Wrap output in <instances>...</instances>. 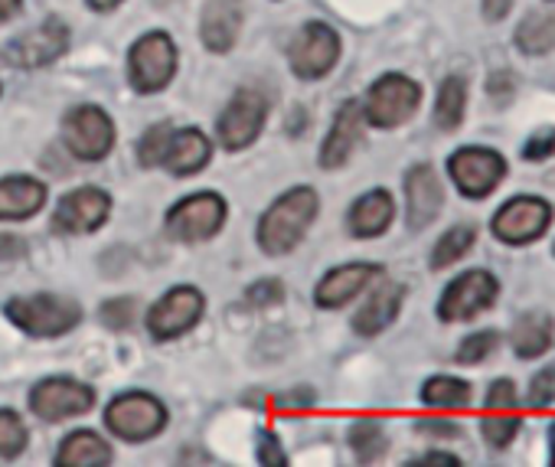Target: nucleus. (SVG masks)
I'll return each mask as SVG.
<instances>
[{"label": "nucleus", "mask_w": 555, "mask_h": 467, "mask_svg": "<svg viewBox=\"0 0 555 467\" xmlns=\"http://www.w3.org/2000/svg\"><path fill=\"white\" fill-rule=\"evenodd\" d=\"M318 216H321V196L314 186L285 190L258 219V229H255L258 249L274 259L295 252L305 243L311 225L318 222Z\"/></svg>", "instance_id": "obj_1"}, {"label": "nucleus", "mask_w": 555, "mask_h": 467, "mask_svg": "<svg viewBox=\"0 0 555 467\" xmlns=\"http://www.w3.org/2000/svg\"><path fill=\"white\" fill-rule=\"evenodd\" d=\"M4 314L17 330L40 337V340L63 337L82 324V304L76 298L50 295V291L30 295V298H11L4 304Z\"/></svg>", "instance_id": "obj_2"}, {"label": "nucleus", "mask_w": 555, "mask_h": 467, "mask_svg": "<svg viewBox=\"0 0 555 467\" xmlns=\"http://www.w3.org/2000/svg\"><path fill=\"white\" fill-rule=\"evenodd\" d=\"M225 216H229L225 199L212 190H199V193L177 199L167 209L164 229L173 243L199 246V243H209L212 236H219V229L225 225Z\"/></svg>", "instance_id": "obj_3"}, {"label": "nucleus", "mask_w": 555, "mask_h": 467, "mask_svg": "<svg viewBox=\"0 0 555 467\" xmlns=\"http://www.w3.org/2000/svg\"><path fill=\"white\" fill-rule=\"evenodd\" d=\"M167 421H170L167 405L157 395L141 392V389L115 395L105 408V428L128 444H141V441L164 434Z\"/></svg>", "instance_id": "obj_4"}, {"label": "nucleus", "mask_w": 555, "mask_h": 467, "mask_svg": "<svg viewBox=\"0 0 555 467\" xmlns=\"http://www.w3.org/2000/svg\"><path fill=\"white\" fill-rule=\"evenodd\" d=\"M177 76V43L164 30H151L134 40L128 53V82L138 95L164 92Z\"/></svg>", "instance_id": "obj_5"}, {"label": "nucleus", "mask_w": 555, "mask_h": 467, "mask_svg": "<svg viewBox=\"0 0 555 467\" xmlns=\"http://www.w3.org/2000/svg\"><path fill=\"white\" fill-rule=\"evenodd\" d=\"M118 141L115 121L99 105H73L63 115V144L76 160L99 164L112 154Z\"/></svg>", "instance_id": "obj_6"}, {"label": "nucleus", "mask_w": 555, "mask_h": 467, "mask_svg": "<svg viewBox=\"0 0 555 467\" xmlns=\"http://www.w3.org/2000/svg\"><path fill=\"white\" fill-rule=\"evenodd\" d=\"M360 105H363L366 125L389 131V128L405 125L418 112V105H422V86L415 79L402 76V73H386V76H379L370 86L366 102H360Z\"/></svg>", "instance_id": "obj_7"}, {"label": "nucleus", "mask_w": 555, "mask_h": 467, "mask_svg": "<svg viewBox=\"0 0 555 467\" xmlns=\"http://www.w3.org/2000/svg\"><path fill=\"white\" fill-rule=\"evenodd\" d=\"M340 53H344L340 34L324 21H308L298 30V37L292 40L288 66L298 79L314 82V79H324L334 73V66L340 63Z\"/></svg>", "instance_id": "obj_8"}, {"label": "nucleus", "mask_w": 555, "mask_h": 467, "mask_svg": "<svg viewBox=\"0 0 555 467\" xmlns=\"http://www.w3.org/2000/svg\"><path fill=\"white\" fill-rule=\"evenodd\" d=\"M206 311V298L199 288L193 285H173L170 291L160 295V301L151 304L147 311V334L157 340V343H167V340H177L183 334H190L199 317Z\"/></svg>", "instance_id": "obj_9"}, {"label": "nucleus", "mask_w": 555, "mask_h": 467, "mask_svg": "<svg viewBox=\"0 0 555 467\" xmlns=\"http://www.w3.org/2000/svg\"><path fill=\"white\" fill-rule=\"evenodd\" d=\"M264 125H268V99L258 89H238L225 102L216 121V141L225 151H245L258 141Z\"/></svg>", "instance_id": "obj_10"}, {"label": "nucleus", "mask_w": 555, "mask_h": 467, "mask_svg": "<svg viewBox=\"0 0 555 467\" xmlns=\"http://www.w3.org/2000/svg\"><path fill=\"white\" fill-rule=\"evenodd\" d=\"M500 295V282L493 278V272L487 269H470L464 275H457L438 301V317L444 324H464L474 321L477 314L490 311L496 304Z\"/></svg>", "instance_id": "obj_11"}, {"label": "nucleus", "mask_w": 555, "mask_h": 467, "mask_svg": "<svg viewBox=\"0 0 555 467\" xmlns=\"http://www.w3.org/2000/svg\"><path fill=\"white\" fill-rule=\"evenodd\" d=\"M548 225L552 206L542 196H513L493 212L490 232L506 246H529L545 236Z\"/></svg>", "instance_id": "obj_12"}, {"label": "nucleus", "mask_w": 555, "mask_h": 467, "mask_svg": "<svg viewBox=\"0 0 555 467\" xmlns=\"http://www.w3.org/2000/svg\"><path fill=\"white\" fill-rule=\"evenodd\" d=\"M95 405V389L73 376H47L30 389V408L43 421H69Z\"/></svg>", "instance_id": "obj_13"}, {"label": "nucleus", "mask_w": 555, "mask_h": 467, "mask_svg": "<svg viewBox=\"0 0 555 467\" xmlns=\"http://www.w3.org/2000/svg\"><path fill=\"white\" fill-rule=\"evenodd\" d=\"M448 173L467 199H483L506 177V157L493 147H461L448 157Z\"/></svg>", "instance_id": "obj_14"}, {"label": "nucleus", "mask_w": 555, "mask_h": 467, "mask_svg": "<svg viewBox=\"0 0 555 467\" xmlns=\"http://www.w3.org/2000/svg\"><path fill=\"white\" fill-rule=\"evenodd\" d=\"M69 27L63 17H47L43 24H37L34 30L14 37L4 50L8 63L17 66V69H47L53 66L56 60L66 56L69 50Z\"/></svg>", "instance_id": "obj_15"}, {"label": "nucleus", "mask_w": 555, "mask_h": 467, "mask_svg": "<svg viewBox=\"0 0 555 467\" xmlns=\"http://www.w3.org/2000/svg\"><path fill=\"white\" fill-rule=\"evenodd\" d=\"M112 216V196L102 186H79L69 190L53 212V229L66 236H92Z\"/></svg>", "instance_id": "obj_16"}, {"label": "nucleus", "mask_w": 555, "mask_h": 467, "mask_svg": "<svg viewBox=\"0 0 555 467\" xmlns=\"http://www.w3.org/2000/svg\"><path fill=\"white\" fill-rule=\"evenodd\" d=\"M379 265L376 262H347V265H337L331 269L318 288H314V304L324 308V311H337L344 304H350L353 298H360L376 278H379Z\"/></svg>", "instance_id": "obj_17"}, {"label": "nucleus", "mask_w": 555, "mask_h": 467, "mask_svg": "<svg viewBox=\"0 0 555 467\" xmlns=\"http://www.w3.org/2000/svg\"><path fill=\"white\" fill-rule=\"evenodd\" d=\"M444 206V190L431 164H415L405 173V222L412 232L428 229Z\"/></svg>", "instance_id": "obj_18"}, {"label": "nucleus", "mask_w": 555, "mask_h": 467, "mask_svg": "<svg viewBox=\"0 0 555 467\" xmlns=\"http://www.w3.org/2000/svg\"><path fill=\"white\" fill-rule=\"evenodd\" d=\"M363 125H366V118H363V105L357 99H350V102H344L337 108L334 125H331V131H327V138L321 144V167L324 170L347 167L357 144L363 141Z\"/></svg>", "instance_id": "obj_19"}, {"label": "nucleus", "mask_w": 555, "mask_h": 467, "mask_svg": "<svg viewBox=\"0 0 555 467\" xmlns=\"http://www.w3.org/2000/svg\"><path fill=\"white\" fill-rule=\"evenodd\" d=\"M209 160H212V141L206 138V131L180 128V131H170V138H167V144L160 151L157 167L170 170L173 177H193Z\"/></svg>", "instance_id": "obj_20"}, {"label": "nucleus", "mask_w": 555, "mask_h": 467, "mask_svg": "<svg viewBox=\"0 0 555 467\" xmlns=\"http://www.w3.org/2000/svg\"><path fill=\"white\" fill-rule=\"evenodd\" d=\"M392 219H396V199L389 190L376 186V190H366L360 199H353L347 212V229L353 239H379L392 225Z\"/></svg>", "instance_id": "obj_21"}, {"label": "nucleus", "mask_w": 555, "mask_h": 467, "mask_svg": "<svg viewBox=\"0 0 555 467\" xmlns=\"http://www.w3.org/2000/svg\"><path fill=\"white\" fill-rule=\"evenodd\" d=\"M47 206V183L27 173H14L0 180V222L34 219Z\"/></svg>", "instance_id": "obj_22"}, {"label": "nucleus", "mask_w": 555, "mask_h": 467, "mask_svg": "<svg viewBox=\"0 0 555 467\" xmlns=\"http://www.w3.org/2000/svg\"><path fill=\"white\" fill-rule=\"evenodd\" d=\"M402 304H405V285H399V282L379 285V288L366 298V304L357 311L353 330H357L360 337H379L383 330H389V327L396 324Z\"/></svg>", "instance_id": "obj_23"}, {"label": "nucleus", "mask_w": 555, "mask_h": 467, "mask_svg": "<svg viewBox=\"0 0 555 467\" xmlns=\"http://www.w3.org/2000/svg\"><path fill=\"white\" fill-rule=\"evenodd\" d=\"M242 34V11L235 0H209L203 21H199V37L209 53H229L238 43Z\"/></svg>", "instance_id": "obj_24"}, {"label": "nucleus", "mask_w": 555, "mask_h": 467, "mask_svg": "<svg viewBox=\"0 0 555 467\" xmlns=\"http://www.w3.org/2000/svg\"><path fill=\"white\" fill-rule=\"evenodd\" d=\"M112 454H115L112 444L99 431L79 428V431L63 438V444L56 447L53 460L60 467H105V464H112Z\"/></svg>", "instance_id": "obj_25"}, {"label": "nucleus", "mask_w": 555, "mask_h": 467, "mask_svg": "<svg viewBox=\"0 0 555 467\" xmlns=\"http://www.w3.org/2000/svg\"><path fill=\"white\" fill-rule=\"evenodd\" d=\"M552 334H555V324H552L548 311H526L516 317V324L509 330V343L519 360H535L548 350Z\"/></svg>", "instance_id": "obj_26"}, {"label": "nucleus", "mask_w": 555, "mask_h": 467, "mask_svg": "<svg viewBox=\"0 0 555 467\" xmlns=\"http://www.w3.org/2000/svg\"><path fill=\"white\" fill-rule=\"evenodd\" d=\"M516 47L526 56H545L555 50V11H532L516 27Z\"/></svg>", "instance_id": "obj_27"}, {"label": "nucleus", "mask_w": 555, "mask_h": 467, "mask_svg": "<svg viewBox=\"0 0 555 467\" xmlns=\"http://www.w3.org/2000/svg\"><path fill=\"white\" fill-rule=\"evenodd\" d=\"M347 441L360 464H376L389 451V434L379 418H357L347 431Z\"/></svg>", "instance_id": "obj_28"}, {"label": "nucleus", "mask_w": 555, "mask_h": 467, "mask_svg": "<svg viewBox=\"0 0 555 467\" xmlns=\"http://www.w3.org/2000/svg\"><path fill=\"white\" fill-rule=\"evenodd\" d=\"M464 108H467V82L461 76H448L435 99V125L441 131H457L464 121Z\"/></svg>", "instance_id": "obj_29"}, {"label": "nucleus", "mask_w": 555, "mask_h": 467, "mask_svg": "<svg viewBox=\"0 0 555 467\" xmlns=\"http://www.w3.org/2000/svg\"><path fill=\"white\" fill-rule=\"evenodd\" d=\"M422 402L428 408H441V412L464 408V405H470V382H464L457 376H431L422 386Z\"/></svg>", "instance_id": "obj_30"}, {"label": "nucleus", "mask_w": 555, "mask_h": 467, "mask_svg": "<svg viewBox=\"0 0 555 467\" xmlns=\"http://www.w3.org/2000/svg\"><path fill=\"white\" fill-rule=\"evenodd\" d=\"M474 239H477V232H474V225H451L444 236L435 243V249H431V259H428V265H431V272H444V269H451L454 262H461L467 252H470V246H474Z\"/></svg>", "instance_id": "obj_31"}, {"label": "nucleus", "mask_w": 555, "mask_h": 467, "mask_svg": "<svg viewBox=\"0 0 555 467\" xmlns=\"http://www.w3.org/2000/svg\"><path fill=\"white\" fill-rule=\"evenodd\" d=\"M30 444V428L14 408H0V457H21Z\"/></svg>", "instance_id": "obj_32"}, {"label": "nucleus", "mask_w": 555, "mask_h": 467, "mask_svg": "<svg viewBox=\"0 0 555 467\" xmlns=\"http://www.w3.org/2000/svg\"><path fill=\"white\" fill-rule=\"evenodd\" d=\"M519 415L516 412H487L480 421V431L487 438L490 447H506L516 434H519Z\"/></svg>", "instance_id": "obj_33"}, {"label": "nucleus", "mask_w": 555, "mask_h": 467, "mask_svg": "<svg viewBox=\"0 0 555 467\" xmlns=\"http://www.w3.org/2000/svg\"><path fill=\"white\" fill-rule=\"evenodd\" d=\"M496 343H500V334L496 330H477V334H470V337L461 340L454 360L461 366H477V363H483L496 350Z\"/></svg>", "instance_id": "obj_34"}, {"label": "nucleus", "mask_w": 555, "mask_h": 467, "mask_svg": "<svg viewBox=\"0 0 555 467\" xmlns=\"http://www.w3.org/2000/svg\"><path fill=\"white\" fill-rule=\"evenodd\" d=\"M99 317L108 330H128L138 321V298H108L99 308Z\"/></svg>", "instance_id": "obj_35"}, {"label": "nucleus", "mask_w": 555, "mask_h": 467, "mask_svg": "<svg viewBox=\"0 0 555 467\" xmlns=\"http://www.w3.org/2000/svg\"><path fill=\"white\" fill-rule=\"evenodd\" d=\"M285 301V285L278 278H258L245 288V304L255 308V311H264V308H274Z\"/></svg>", "instance_id": "obj_36"}, {"label": "nucleus", "mask_w": 555, "mask_h": 467, "mask_svg": "<svg viewBox=\"0 0 555 467\" xmlns=\"http://www.w3.org/2000/svg\"><path fill=\"white\" fill-rule=\"evenodd\" d=\"M170 131H173L170 125H154V128H147L141 134V141H138V160H141V167H157L160 151H164V144L170 138Z\"/></svg>", "instance_id": "obj_37"}, {"label": "nucleus", "mask_w": 555, "mask_h": 467, "mask_svg": "<svg viewBox=\"0 0 555 467\" xmlns=\"http://www.w3.org/2000/svg\"><path fill=\"white\" fill-rule=\"evenodd\" d=\"M532 408H548L555 402V366H545L542 373L532 376L529 382V399H526Z\"/></svg>", "instance_id": "obj_38"}, {"label": "nucleus", "mask_w": 555, "mask_h": 467, "mask_svg": "<svg viewBox=\"0 0 555 467\" xmlns=\"http://www.w3.org/2000/svg\"><path fill=\"white\" fill-rule=\"evenodd\" d=\"M487 412H516V386L513 379H496L487 389Z\"/></svg>", "instance_id": "obj_39"}, {"label": "nucleus", "mask_w": 555, "mask_h": 467, "mask_svg": "<svg viewBox=\"0 0 555 467\" xmlns=\"http://www.w3.org/2000/svg\"><path fill=\"white\" fill-rule=\"evenodd\" d=\"M258 464H264V467H288L285 447H282V441H278L271 431L258 434Z\"/></svg>", "instance_id": "obj_40"}, {"label": "nucleus", "mask_w": 555, "mask_h": 467, "mask_svg": "<svg viewBox=\"0 0 555 467\" xmlns=\"http://www.w3.org/2000/svg\"><path fill=\"white\" fill-rule=\"evenodd\" d=\"M555 154V128H542L535 131L526 144H522V157L526 160H545Z\"/></svg>", "instance_id": "obj_41"}, {"label": "nucleus", "mask_w": 555, "mask_h": 467, "mask_svg": "<svg viewBox=\"0 0 555 467\" xmlns=\"http://www.w3.org/2000/svg\"><path fill=\"white\" fill-rule=\"evenodd\" d=\"M314 402H318V392L308 389V386L278 395V408H282V412H308V408H314Z\"/></svg>", "instance_id": "obj_42"}, {"label": "nucleus", "mask_w": 555, "mask_h": 467, "mask_svg": "<svg viewBox=\"0 0 555 467\" xmlns=\"http://www.w3.org/2000/svg\"><path fill=\"white\" fill-rule=\"evenodd\" d=\"M27 256V243L21 236H0V262H17Z\"/></svg>", "instance_id": "obj_43"}, {"label": "nucleus", "mask_w": 555, "mask_h": 467, "mask_svg": "<svg viewBox=\"0 0 555 467\" xmlns=\"http://www.w3.org/2000/svg\"><path fill=\"white\" fill-rule=\"evenodd\" d=\"M418 431L438 434V438H454L457 434V425L448 421V418H418Z\"/></svg>", "instance_id": "obj_44"}, {"label": "nucleus", "mask_w": 555, "mask_h": 467, "mask_svg": "<svg viewBox=\"0 0 555 467\" xmlns=\"http://www.w3.org/2000/svg\"><path fill=\"white\" fill-rule=\"evenodd\" d=\"M461 460L454 454H444V451H431L428 457H418V460H409V467H457Z\"/></svg>", "instance_id": "obj_45"}, {"label": "nucleus", "mask_w": 555, "mask_h": 467, "mask_svg": "<svg viewBox=\"0 0 555 467\" xmlns=\"http://www.w3.org/2000/svg\"><path fill=\"white\" fill-rule=\"evenodd\" d=\"M509 8H513V0H483V17L496 24L509 14Z\"/></svg>", "instance_id": "obj_46"}, {"label": "nucleus", "mask_w": 555, "mask_h": 467, "mask_svg": "<svg viewBox=\"0 0 555 467\" xmlns=\"http://www.w3.org/2000/svg\"><path fill=\"white\" fill-rule=\"evenodd\" d=\"M285 128H288V134H292V138H301V134H305V128H308V112L298 105V108L288 115V125H285Z\"/></svg>", "instance_id": "obj_47"}, {"label": "nucleus", "mask_w": 555, "mask_h": 467, "mask_svg": "<svg viewBox=\"0 0 555 467\" xmlns=\"http://www.w3.org/2000/svg\"><path fill=\"white\" fill-rule=\"evenodd\" d=\"M24 11V0H0V24L14 21Z\"/></svg>", "instance_id": "obj_48"}, {"label": "nucleus", "mask_w": 555, "mask_h": 467, "mask_svg": "<svg viewBox=\"0 0 555 467\" xmlns=\"http://www.w3.org/2000/svg\"><path fill=\"white\" fill-rule=\"evenodd\" d=\"M89 4V11H95V14H112V11H118L125 0H86Z\"/></svg>", "instance_id": "obj_49"}, {"label": "nucleus", "mask_w": 555, "mask_h": 467, "mask_svg": "<svg viewBox=\"0 0 555 467\" xmlns=\"http://www.w3.org/2000/svg\"><path fill=\"white\" fill-rule=\"evenodd\" d=\"M548 454H552V457H548V464L555 467V421L548 425Z\"/></svg>", "instance_id": "obj_50"}]
</instances>
